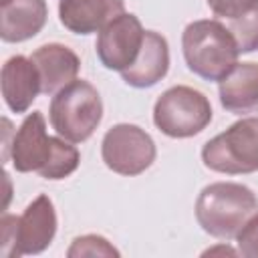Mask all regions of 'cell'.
<instances>
[{
  "label": "cell",
  "instance_id": "obj_19",
  "mask_svg": "<svg viewBox=\"0 0 258 258\" xmlns=\"http://www.w3.org/2000/svg\"><path fill=\"white\" fill-rule=\"evenodd\" d=\"M238 252L246 258H258V212L236 234Z\"/></svg>",
  "mask_w": 258,
  "mask_h": 258
},
{
  "label": "cell",
  "instance_id": "obj_13",
  "mask_svg": "<svg viewBox=\"0 0 258 258\" xmlns=\"http://www.w3.org/2000/svg\"><path fill=\"white\" fill-rule=\"evenodd\" d=\"M169 71V46L165 36L155 30H145L143 46L135 62L121 73V79L135 89H147L159 83Z\"/></svg>",
  "mask_w": 258,
  "mask_h": 258
},
{
  "label": "cell",
  "instance_id": "obj_5",
  "mask_svg": "<svg viewBox=\"0 0 258 258\" xmlns=\"http://www.w3.org/2000/svg\"><path fill=\"white\" fill-rule=\"evenodd\" d=\"M56 234V212L46 194L36 196L22 216L2 218V254L18 258L44 252Z\"/></svg>",
  "mask_w": 258,
  "mask_h": 258
},
{
  "label": "cell",
  "instance_id": "obj_11",
  "mask_svg": "<svg viewBox=\"0 0 258 258\" xmlns=\"http://www.w3.org/2000/svg\"><path fill=\"white\" fill-rule=\"evenodd\" d=\"M125 12V0H58L60 24L75 34L99 32Z\"/></svg>",
  "mask_w": 258,
  "mask_h": 258
},
{
  "label": "cell",
  "instance_id": "obj_17",
  "mask_svg": "<svg viewBox=\"0 0 258 258\" xmlns=\"http://www.w3.org/2000/svg\"><path fill=\"white\" fill-rule=\"evenodd\" d=\"M69 258H77V256H119V250L103 236L97 234H87V236H79L73 240L71 248L67 250Z\"/></svg>",
  "mask_w": 258,
  "mask_h": 258
},
{
  "label": "cell",
  "instance_id": "obj_4",
  "mask_svg": "<svg viewBox=\"0 0 258 258\" xmlns=\"http://www.w3.org/2000/svg\"><path fill=\"white\" fill-rule=\"evenodd\" d=\"M48 119L52 129L71 143L87 141L103 119V101L89 81H73L54 93Z\"/></svg>",
  "mask_w": 258,
  "mask_h": 258
},
{
  "label": "cell",
  "instance_id": "obj_3",
  "mask_svg": "<svg viewBox=\"0 0 258 258\" xmlns=\"http://www.w3.org/2000/svg\"><path fill=\"white\" fill-rule=\"evenodd\" d=\"M185 64L206 81H222L238 64V44L226 24L218 20H194L181 34Z\"/></svg>",
  "mask_w": 258,
  "mask_h": 258
},
{
  "label": "cell",
  "instance_id": "obj_8",
  "mask_svg": "<svg viewBox=\"0 0 258 258\" xmlns=\"http://www.w3.org/2000/svg\"><path fill=\"white\" fill-rule=\"evenodd\" d=\"M157 149L151 135L133 123L113 125L101 143L105 165L119 175H139L155 161Z\"/></svg>",
  "mask_w": 258,
  "mask_h": 258
},
{
  "label": "cell",
  "instance_id": "obj_1",
  "mask_svg": "<svg viewBox=\"0 0 258 258\" xmlns=\"http://www.w3.org/2000/svg\"><path fill=\"white\" fill-rule=\"evenodd\" d=\"M8 155L16 171H36L44 179H64L81 163V155L71 141L46 133L44 115L40 111H32L24 117L14 133Z\"/></svg>",
  "mask_w": 258,
  "mask_h": 258
},
{
  "label": "cell",
  "instance_id": "obj_20",
  "mask_svg": "<svg viewBox=\"0 0 258 258\" xmlns=\"http://www.w3.org/2000/svg\"><path fill=\"white\" fill-rule=\"evenodd\" d=\"M6 2H8V0H0V4H6Z\"/></svg>",
  "mask_w": 258,
  "mask_h": 258
},
{
  "label": "cell",
  "instance_id": "obj_15",
  "mask_svg": "<svg viewBox=\"0 0 258 258\" xmlns=\"http://www.w3.org/2000/svg\"><path fill=\"white\" fill-rule=\"evenodd\" d=\"M44 0H8L0 12V36L4 42H22L36 36L46 24Z\"/></svg>",
  "mask_w": 258,
  "mask_h": 258
},
{
  "label": "cell",
  "instance_id": "obj_16",
  "mask_svg": "<svg viewBox=\"0 0 258 258\" xmlns=\"http://www.w3.org/2000/svg\"><path fill=\"white\" fill-rule=\"evenodd\" d=\"M228 30L232 32L240 52H252L258 48V6L240 18L228 20Z\"/></svg>",
  "mask_w": 258,
  "mask_h": 258
},
{
  "label": "cell",
  "instance_id": "obj_10",
  "mask_svg": "<svg viewBox=\"0 0 258 258\" xmlns=\"http://www.w3.org/2000/svg\"><path fill=\"white\" fill-rule=\"evenodd\" d=\"M38 93H42V83L32 58L22 54L10 56L2 67V97L8 109L14 113L28 111Z\"/></svg>",
  "mask_w": 258,
  "mask_h": 258
},
{
  "label": "cell",
  "instance_id": "obj_2",
  "mask_svg": "<svg viewBox=\"0 0 258 258\" xmlns=\"http://www.w3.org/2000/svg\"><path fill=\"white\" fill-rule=\"evenodd\" d=\"M258 212V198L242 183L218 181L206 185L196 200V220L214 238L230 240Z\"/></svg>",
  "mask_w": 258,
  "mask_h": 258
},
{
  "label": "cell",
  "instance_id": "obj_7",
  "mask_svg": "<svg viewBox=\"0 0 258 258\" xmlns=\"http://www.w3.org/2000/svg\"><path fill=\"white\" fill-rule=\"evenodd\" d=\"M212 121L208 97L191 87L175 85L159 95L153 107L155 127L173 139H187L202 133Z\"/></svg>",
  "mask_w": 258,
  "mask_h": 258
},
{
  "label": "cell",
  "instance_id": "obj_14",
  "mask_svg": "<svg viewBox=\"0 0 258 258\" xmlns=\"http://www.w3.org/2000/svg\"><path fill=\"white\" fill-rule=\"evenodd\" d=\"M220 103L228 113H258V62H238L220 81Z\"/></svg>",
  "mask_w": 258,
  "mask_h": 258
},
{
  "label": "cell",
  "instance_id": "obj_9",
  "mask_svg": "<svg viewBox=\"0 0 258 258\" xmlns=\"http://www.w3.org/2000/svg\"><path fill=\"white\" fill-rule=\"evenodd\" d=\"M145 30L135 14H119L99 30L95 50L101 64L109 71L123 73L129 69L143 46Z\"/></svg>",
  "mask_w": 258,
  "mask_h": 258
},
{
  "label": "cell",
  "instance_id": "obj_12",
  "mask_svg": "<svg viewBox=\"0 0 258 258\" xmlns=\"http://www.w3.org/2000/svg\"><path fill=\"white\" fill-rule=\"evenodd\" d=\"M30 58L40 73V83H42L44 95H54L69 83L77 81V75L81 69V58L77 56V52L73 48H69L64 44H58V42L42 44L32 52Z\"/></svg>",
  "mask_w": 258,
  "mask_h": 258
},
{
  "label": "cell",
  "instance_id": "obj_6",
  "mask_svg": "<svg viewBox=\"0 0 258 258\" xmlns=\"http://www.w3.org/2000/svg\"><path fill=\"white\" fill-rule=\"evenodd\" d=\"M202 161L212 171L228 175L258 171V117L240 119L212 137L202 149Z\"/></svg>",
  "mask_w": 258,
  "mask_h": 258
},
{
  "label": "cell",
  "instance_id": "obj_18",
  "mask_svg": "<svg viewBox=\"0 0 258 258\" xmlns=\"http://www.w3.org/2000/svg\"><path fill=\"white\" fill-rule=\"evenodd\" d=\"M210 10L226 20L240 18L242 14L250 12L254 6H258V0H206Z\"/></svg>",
  "mask_w": 258,
  "mask_h": 258
}]
</instances>
